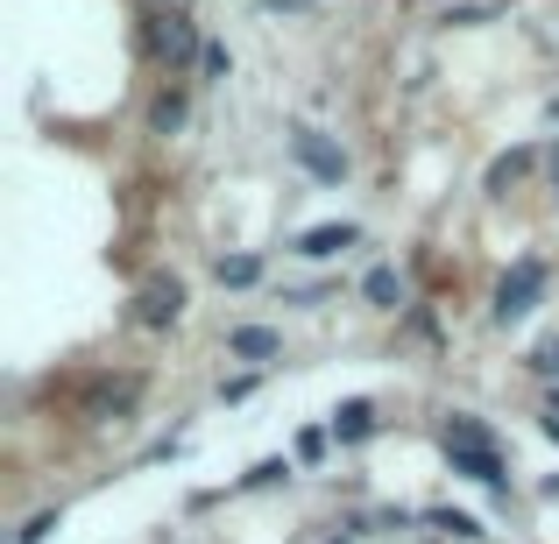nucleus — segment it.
Here are the masks:
<instances>
[{"label": "nucleus", "instance_id": "f257e3e1", "mask_svg": "<svg viewBox=\"0 0 559 544\" xmlns=\"http://www.w3.org/2000/svg\"><path fill=\"white\" fill-rule=\"evenodd\" d=\"M447 460H453V474L481 481V488H503V460H496L489 432L475 418H447Z\"/></svg>", "mask_w": 559, "mask_h": 544}, {"label": "nucleus", "instance_id": "f03ea898", "mask_svg": "<svg viewBox=\"0 0 559 544\" xmlns=\"http://www.w3.org/2000/svg\"><path fill=\"white\" fill-rule=\"evenodd\" d=\"M150 57H164V64H191V57H205V43H199V22L191 14H156L150 22Z\"/></svg>", "mask_w": 559, "mask_h": 544}, {"label": "nucleus", "instance_id": "7ed1b4c3", "mask_svg": "<svg viewBox=\"0 0 559 544\" xmlns=\"http://www.w3.org/2000/svg\"><path fill=\"white\" fill-rule=\"evenodd\" d=\"M178 318H185V283L178 276H150V283L135 290V326L164 333V326H178Z\"/></svg>", "mask_w": 559, "mask_h": 544}, {"label": "nucleus", "instance_id": "20e7f679", "mask_svg": "<svg viewBox=\"0 0 559 544\" xmlns=\"http://www.w3.org/2000/svg\"><path fill=\"white\" fill-rule=\"evenodd\" d=\"M538 298H546V262H518V269L496 283V318L510 326V318H524Z\"/></svg>", "mask_w": 559, "mask_h": 544}, {"label": "nucleus", "instance_id": "39448f33", "mask_svg": "<svg viewBox=\"0 0 559 544\" xmlns=\"http://www.w3.org/2000/svg\"><path fill=\"white\" fill-rule=\"evenodd\" d=\"M290 149H298V164L312 170L319 184H341V178H347V156L333 149V142L319 135V128H298V135H290Z\"/></svg>", "mask_w": 559, "mask_h": 544}, {"label": "nucleus", "instance_id": "423d86ee", "mask_svg": "<svg viewBox=\"0 0 559 544\" xmlns=\"http://www.w3.org/2000/svg\"><path fill=\"white\" fill-rule=\"evenodd\" d=\"M355 241H361V227H347V219H333V227H312V233H298V255L326 262V255H341V247H355Z\"/></svg>", "mask_w": 559, "mask_h": 544}, {"label": "nucleus", "instance_id": "0eeeda50", "mask_svg": "<svg viewBox=\"0 0 559 544\" xmlns=\"http://www.w3.org/2000/svg\"><path fill=\"white\" fill-rule=\"evenodd\" d=\"M135 382H99V389H85V418H121V410H135Z\"/></svg>", "mask_w": 559, "mask_h": 544}, {"label": "nucleus", "instance_id": "6e6552de", "mask_svg": "<svg viewBox=\"0 0 559 544\" xmlns=\"http://www.w3.org/2000/svg\"><path fill=\"white\" fill-rule=\"evenodd\" d=\"M369 432H376V403L369 396H355V403L333 410V438H369Z\"/></svg>", "mask_w": 559, "mask_h": 544}, {"label": "nucleus", "instance_id": "1a4fd4ad", "mask_svg": "<svg viewBox=\"0 0 559 544\" xmlns=\"http://www.w3.org/2000/svg\"><path fill=\"white\" fill-rule=\"evenodd\" d=\"M213 276H219L227 290H248V283L262 276V262H255V255H219V262H213Z\"/></svg>", "mask_w": 559, "mask_h": 544}, {"label": "nucleus", "instance_id": "9d476101", "mask_svg": "<svg viewBox=\"0 0 559 544\" xmlns=\"http://www.w3.org/2000/svg\"><path fill=\"white\" fill-rule=\"evenodd\" d=\"M227 347H234L241 361H270V354H276V333H270V326H241Z\"/></svg>", "mask_w": 559, "mask_h": 544}, {"label": "nucleus", "instance_id": "9b49d317", "mask_svg": "<svg viewBox=\"0 0 559 544\" xmlns=\"http://www.w3.org/2000/svg\"><path fill=\"white\" fill-rule=\"evenodd\" d=\"M524 170H532V149H510V156H496V164H489V191H510V184L524 178Z\"/></svg>", "mask_w": 559, "mask_h": 544}, {"label": "nucleus", "instance_id": "f8f14e48", "mask_svg": "<svg viewBox=\"0 0 559 544\" xmlns=\"http://www.w3.org/2000/svg\"><path fill=\"white\" fill-rule=\"evenodd\" d=\"M150 128H156V135H178V128H185V99H178V93H156Z\"/></svg>", "mask_w": 559, "mask_h": 544}, {"label": "nucleus", "instance_id": "ddd939ff", "mask_svg": "<svg viewBox=\"0 0 559 544\" xmlns=\"http://www.w3.org/2000/svg\"><path fill=\"white\" fill-rule=\"evenodd\" d=\"M369 304H382V312H396V298H404V283H396V269H369Z\"/></svg>", "mask_w": 559, "mask_h": 544}, {"label": "nucleus", "instance_id": "4468645a", "mask_svg": "<svg viewBox=\"0 0 559 544\" xmlns=\"http://www.w3.org/2000/svg\"><path fill=\"white\" fill-rule=\"evenodd\" d=\"M432 523H439L447 537H481V523H475V517H461V509H432Z\"/></svg>", "mask_w": 559, "mask_h": 544}, {"label": "nucleus", "instance_id": "2eb2a0df", "mask_svg": "<svg viewBox=\"0 0 559 544\" xmlns=\"http://www.w3.org/2000/svg\"><path fill=\"white\" fill-rule=\"evenodd\" d=\"M199 64H205V71H213V78H227V71H234V57H227V43H205V57H199Z\"/></svg>", "mask_w": 559, "mask_h": 544}, {"label": "nucleus", "instance_id": "dca6fc26", "mask_svg": "<svg viewBox=\"0 0 559 544\" xmlns=\"http://www.w3.org/2000/svg\"><path fill=\"white\" fill-rule=\"evenodd\" d=\"M538 375H559V340H538V354H532Z\"/></svg>", "mask_w": 559, "mask_h": 544}, {"label": "nucleus", "instance_id": "f3484780", "mask_svg": "<svg viewBox=\"0 0 559 544\" xmlns=\"http://www.w3.org/2000/svg\"><path fill=\"white\" fill-rule=\"evenodd\" d=\"M50 531H57V509H43V517H36V523H28V531H22V537H14V544H36V537H50Z\"/></svg>", "mask_w": 559, "mask_h": 544}, {"label": "nucleus", "instance_id": "a211bd4d", "mask_svg": "<svg viewBox=\"0 0 559 544\" xmlns=\"http://www.w3.org/2000/svg\"><path fill=\"white\" fill-rule=\"evenodd\" d=\"M270 8H298V14H305V8H312V0H270Z\"/></svg>", "mask_w": 559, "mask_h": 544}, {"label": "nucleus", "instance_id": "6ab92c4d", "mask_svg": "<svg viewBox=\"0 0 559 544\" xmlns=\"http://www.w3.org/2000/svg\"><path fill=\"white\" fill-rule=\"evenodd\" d=\"M156 8H170V0H156Z\"/></svg>", "mask_w": 559, "mask_h": 544}]
</instances>
